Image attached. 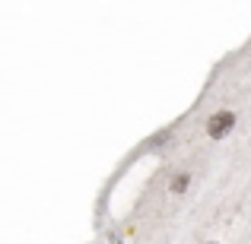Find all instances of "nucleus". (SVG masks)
Returning <instances> with one entry per match:
<instances>
[{
	"label": "nucleus",
	"instance_id": "nucleus-1",
	"mask_svg": "<svg viewBox=\"0 0 251 244\" xmlns=\"http://www.w3.org/2000/svg\"><path fill=\"white\" fill-rule=\"evenodd\" d=\"M232 127H235L232 111H216V114H210V121H207V136L210 140H223V136H229Z\"/></svg>",
	"mask_w": 251,
	"mask_h": 244
},
{
	"label": "nucleus",
	"instance_id": "nucleus-3",
	"mask_svg": "<svg viewBox=\"0 0 251 244\" xmlns=\"http://www.w3.org/2000/svg\"><path fill=\"white\" fill-rule=\"evenodd\" d=\"M207 244H220V241H207Z\"/></svg>",
	"mask_w": 251,
	"mask_h": 244
},
{
	"label": "nucleus",
	"instance_id": "nucleus-2",
	"mask_svg": "<svg viewBox=\"0 0 251 244\" xmlns=\"http://www.w3.org/2000/svg\"><path fill=\"white\" fill-rule=\"evenodd\" d=\"M169 190L172 194H184V190H188V175H175L172 184H169Z\"/></svg>",
	"mask_w": 251,
	"mask_h": 244
}]
</instances>
